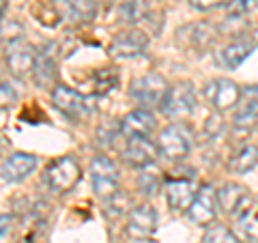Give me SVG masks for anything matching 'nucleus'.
<instances>
[{
    "label": "nucleus",
    "instance_id": "7ed1b4c3",
    "mask_svg": "<svg viewBox=\"0 0 258 243\" xmlns=\"http://www.w3.org/2000/svg\"><path fill=\"white\" fill-rule=\"evenodd\" d=\"M91 181L93 192L99 198H112L118 192V170L114 161L106 155H97L91 159Z\"/></svg>",
    "mask_w": 258,
    "mask_h": 243
},
{
    "label": "nucleus",
    "instance_id": "6ab92c4d",
    "mask_svg": "<svg viewBox=\"0 0 258 243\" xmlns=\"http://www.w3.org/2000/svg\"><path fill=\"white\" fill-rule=\"evenodd\" d=\"M254 50V43L249 41V39H237V41H232L224 47L220 52V58H222V65L228 69H237L241 63H243L249 54Z\"/></svg>",
    "mask_w": 258,
    "mask_h": 243
},
{
    "label": "nucleus",
    "instance_id": "ddd939ff",
    "mask_svg": "<svg viewBox=\"0 0 258 243\" xmlns=\"http://www.w3.org/2000/svg\"><path fill=\"white\" fill-rule=\"evenodd\" d=\"M149 47V37L142 30H125L112 39L110 43V54L114 58H134V56L142 54Z\"/></svg>",
    "mask_w": 258,
    "mask_h": 243
},
{
    "label": "nucleus",
    "instance_id": "72a5a7b5",
    "mask_svg": "<svg viewBox=\"0 0 258 243\" xmlns=\"http://www.w3.org/2000/svg\"><path fill=\"white\" fill-rule=\"evenodd\" d=\"M0 50H3V35H0Z\"/></svg>",
    "mask_w": 258,
    "mask_h": 243
},
{
    "label": "nucleus",
    "instance_id": "2eb2a0df",
    "mask_svg": "<svg viewBox=\"0 0 258 243\" xmlns=\"http://www.w3.org/2000/svg\"><path fill=\"white\" fill-rule=\"evenodd\" d=\"M54 45H45L37 52L35 65H32V80H35L37 86L41 88H50L56 86V80H58V71H56V58H54Z\"/></svg>",
    "mask_w": 258,
    "mask_h": 243
},
{
    "label": "nucleus",
    "instance_id": "f8f14e48",
    "mask_svg": "<svg viewBox=\"0 0 258 243\" xmlns=\"http://www.w3.org/2000/svg\"><path fill=\"white\" fill-rule=\"evenodd\" d=\"M217 202H220V209L224 213H228L232 220H237L254 200H252V194H249L243 185L226 183L224 188L217 192Z\"/></svg>",
    "mask_w": 258,
    "mask_h": 243
},
{
    "label": "nucleus",
    "instance_id": "473e14b6",
    "mask_svg": "<svg viewBox=\"0 0 258 243\" xmlns=\"http://www.w3.org/2000/svg\"><path fill=\"white\" fill-rule=\"evenodd\" d=\"M252 43H254V47H258V28L252 32Z\"/></svg>",
    "mask_w": 258,
    "mask_h": 243
},
{
    "label": "nucleus",
    "instance_id": "7c9ffc66",
    "mask_svg": "<svg viewBox=\"0 0 258 243\" xmlns=\"http://www.w3.org/2000/svg\"><path fill=\"white\" fill-rule=\"evenodd\" d=\"M7 5H9V0H0V18H3L7 11Z\"/></svg>",
    "mask_w": 258,
    "mask_h": 243
},
{
    "label": "nucleus",
    "instance_id": "5701e85b",
    "mask_svg": "<svg viewBox=\"0 0 258 243\" xmlns=\"http://www.w3.org/2000/svg\"><path fill=\"white\" fill-rule=\"evenodd\" d=\"M93 84H95V93L97 95H108L118 86V71L114 67H103L97 69L93 76Z\"/></svg>",
    "mask_w": 258,
    "mask_h": 243
},
{
    "label": "nucleus",
    "instance_id": "f03ea898",
    "mask_svg": "<svg viewBox=\"0 0 258 243\" xmlns=\"http://www.w3.org/2000/svg\"><path fill=\"white\" fill-rule=\"evenodd\" d=\"M52 103L56 106V110H60L74 123H80V120L93 114V106L88 103L86 97L64 84H56V88L52 91Z\"/></svg>",
    "mask_w": 258,
    "mask_h": 243
},
{
    "label": "nucleus",
    "instance_id": "0eeeda50",
    "mask_svg": "<svg viewBox=\"0 0 258 243\" xmlns=\"http://www.w3.org/2000/svg\"><path fill=\"white\" fill-rule=\"evenodd\" d=\"M35 58H37L35 47H32L24 37L13 39V41H9L5 47L7 69H9V74H13L15 78H24L28 71H32Z\"/></svg>",
    "mask_w": 258,
    "mask_h": 243
},
{
    "label": "nucleus",
    "instance_id": "c756f323",
    "mask_svg": "<svg viewBox=\"0 0 258 243\" xmlns=\"http://www.w3.org/2000/svg\"><path fill=\"white\" fill-rule=\"evenodd\" d=\"M228 3L230 0H189V5L198 11H209V9H215V7H222Z\"/></svg>",
    "mask_w": 258,
    "mask_h": 243
},
{
    "label": "nucleus",
    "instance_id": "4468645a",
    "mask_svg": "<svg viewBox=\"0 0 258 243\" xmlns=\"http://www.w3.org/2000/svg\"><path fill=\"white\" fill-rule=\"evenodd\" d=\"M157 228V213L151 205H138L129 213V224H127V234L136 241L149 239Z\"/></svg>",
    "mask_w": 258,
    "mask_h": 243
},
{
    "label": "nucleus",
    "instance_id": "4be33fe9",
    "mask_svg": "<svg viewBox=\"0 0 258 243\" xmlns=\"http://www.w3.org/2000/svg\"><path fill=\"white\" fill-rule=\"evenodd\" d=\"M241 232L245 234V239L258 243V202H252L243 213L237 217Z\"/></svg>",
    "mask_w": 258,
    "mask_h": 243
},
{
    "label": "nucleus",
    "instance_id": "b1692460",
    "mask_svg": "<svg viewBox=\"0 0 258 243\" xmlns=\"http://www.w3.org/2000/svg\"><path fill=\"white\" fill-rule=\"evenodd\" d=\"M258 123V99L249 97L247 101H243L235 114V127L239 129H249Z\"/></svg>",
    "mask_w": 258,
    "mask_h": 243
},
{
    "label": "nucleus",
    "instance_id": "20e7f679",
    "mask_svg": "<svg viewBox=\"0 0 258 243\" xmlns=\"http://www.w3.org/2000/svg\"><path fill=\"white\" fill-rule=\"evenodd\" d=\"M166 93H168L166 80L161 76H157V74H147V76L136 78L132 88H129V97L144 108L161 106Z\"/></svg>",
    "mask_w": 258,
    "mask_h": 243
},
{
    "label": "nucleus",
    "instance_id": "9b49d317",
    "mask_svg": "<svg viewBox=\"0 0 258 243\" xmlns=\"http://www.w3.org/2000/svg\"><path fill=\"white\" fill-rule=\"evenodd\" d=\"M159 155V147L149 140V136L140 138H127V147L123 151V159L134 168H147L153 166V161Z\"/></svg>",
    "mask_w": 258,
    "mask_h": 243
},
{
    "label": "nucleus",
    "instance_id": "1a4fd4ad",
    "mask_svg": "<svg viewBox=\"0 0 258 243\" xmlns=\"http://www.w3.org/2000/svg\"><path fill=\"white\" fill-rule=\"evenodd\" d=\"M217 207H220V202H217V192L211 188V185H203V188L198 190L196 198H194L191 207L187 209V215L194 224L209 226V224L215 222Z\"/></svg>",
    "mask_w": 258,
    "mask_h": 243
},
{
    "label": "nucleus",
    "instance_id": "f257e3e1",
    "mask_svg": "<svg viewBox=\"0 0 258 243\" xmlns=\"http://www.w3.org/2000/svg\"><path fill=\"white\" fill-rule=\"evenodd\" d=\"M80 176H82V170H80L78 159L74 155H62L58 159H54L52 164L45 168L43 181L52 192L64 194V192L76 188Z\"/></svg>",
    "mask_w": 258,
    "mask_h": 243
},
{
    "label": "nucleus",
    "instance_id": "9d476101",
    "mask_svg": "<svg viewBox=\"0 0 258 243\" xmlns=\"http://www.w3.org/2000/svg\"><path fill=\"white\" fill-rule=\"evenodd\" d=\"M157 147H159V153L164 157L176 161V159H183L189 153L191 140H189V134L185 132L181 125H170L159 134Z\"/></svg>",
    "mask_w": 258,
    "mask_h": 243
},
{
    "label": "nucleus",
    "instance_id": "a211bd4d",
    "mask_svg": "<svg viewBox=\"0 0 258 243\" xmlns=\"http://www.w3.org/2000/svg\"><path fill=\"white\" fill-rule=\"evenodd\" d=\"M179 41L183 39L187 45H191L194 50H203V47L207 45H211V41L215 39V30L209 26V24H189V26H185L181 28L179 32Z\"/></svg>",
    "mask_w": 258,
    "mask_h": 243
},
{
    "label": "nucleus",
    "instance_id": "423d86ee",
    "mask_svg": "<svg viewBox=\"0 0 258 243\" xmlns=\"http://www.w3.org/2000/svg\"><path fill=\"white\" fill-rule=\"evenodd\" d=\"M161 110L170 118H185L196 110V91L189 82H179L168 88Z\"/></svg>",
    "mask_w": 258,
    "mask_h": 243
},
{
    "label": "nucleus",
    "instance_id": "6e6552de",
    "mask_svg": "<svg viewBox=\"0 0 258 243\" xmlns=\"http://www.w3.org/2000/svg\"><path fill=\"white\" fill-rule=\"evenodd\" d=\"M205 97L217 112H226V110H232L239 103L241 88L228 78H217L207 84Z\"/></svg>",
    "mask_w": 258,
    "mask_h": 243
},
{
    "label": "nucleus",
    "instance_id": "f3484780",
    "mask_svg": "<svg viewBox=\"0 0 258 243\" xmlns=\"http://www.w3.org/2000/svg\"><path fill=\"white\" fill-rule=\"evenodd\" d=\"M155 129V116L149 110H134L120 120V134L125 138H140V136H149Z\"/></svg>",
    "mask_w": 258,
    "mask_h": 243
},
{
    "label": "nucleus",
    "instance_id": "393cba45",
    "mask_svg": "<svg viewBox=\"0 0 258 243\" xmlns=\"http://www.w3.org/2000/svg\"><path fill=\"white\" fill-rule=\"evenodd\" d=\"M138 188H140V192L144 194V196H155V194L159 192V188H161V174L157 172V170H151L149 166L142 168V172L138 176Z\"/></svg>",
    "mask_w": 258,
    "mask_h": 243
},
{
    "label": "nucleus",
    "instance_id": "a878e982",
    "mask_svg": "<svg viewBox=\"0 0 258 243\" xmlns=\"http://www.w3.org/2000/svg\"><path fill=\"white\" fill-rule=\"evenodd\" d=\"M258 7V0H230L228 5H226V18L228 20H241L249 15L254 9Z\"/></svg>",
    "mask_w": 258,
    "mask_h": 243
},
{
    "label": "nucleus",
    "instance_id": "412c9836",
    "mask_svg": "<svg viewBox=\"0 0 258 243\" xmlns=\"http://www.w3.org/2000/svg\"><path fill=\"white\" fill-rule=\"evenodd\" d=\"M149 15V0H123L118 7V18L127 26H134Z\"/></svg>",
    "mask_w": 258,
    "mask_h": 243
},
{
    "label": "nucleus",
    "instance_id": "39448f33",
    "mask_svg": "<svg viewBox=\"0 0 258 243\" xmlns=\"http://www.w3.org/2000/svg\"><path fill=\"white\" fill-rule=\"evenodd\" d=\"M196 194H198V181L194 174L166 176V200L174 211H187L194 198H196Z\"/></svg>",
    "mask_w": 258,
    "mask_h": 243
},
{
    "label": "nucleus",
    "instance_id": "dca6fc26",
    "mask_svg": "<svg viewBox=\"0 0 258 243\" xmlns=\"http://www.w3.org/2000/svg\"><path fill=\"white\" fill-rule=\"evenodd\" d=\"M37 168V157L30 153H13L9 155L3 166H0V176L9 183H20Z\"/></svg>",
    "mask_w": 258,
    "mask_h": 243
},
{
    "label": "nucleus",
    "instance_id": "cd10ccee",
    "mask_svg": "<svg viewBox=\"0 0 258 243\" xmlns=\"http://www.w3.org/2000/svg\"><path fill=\"white\" fill-rule=\"evenodd\" d=\"M224 132V120L220 114H213V116H209L207 118V123H205V136L209 138V140H213V138H217Z\"/></svg>",
    "mask_w": 258,
    "mask_h": 243
},
{
    "label": "nucleus",
    "instance_id": "c85d7f7f",
    "mask_svg": "<svg viewBox=\"0 0 258 243\" xmlns=\"http://www.w3.org/2000/svg\"><path fill=\"white\" fill-rule=\"evenodd\" d=\"M15 99H18V93H15L7 82H0V108L13 106Z\"/></svg>",
    "mask_w": 258,
    "mask_h": 243
},
{
    "label": "nucleus",
    "instance_id": "aec40b11",
    "mask_svg": "<svg viewBox=\"0 0 258 243\" xmlns=\"http://www.w3.org/2000/svg\"><path fill=\"white\" fill-rule=\"evenodd\" d=\"M256 166H258V147H254V144H243L228 159V168L237 174H245Z\"/></svg>",
    "mask_w": 258,
    "mask_h": 243
},
{
    "label": "nucleus",
    "instance_id": "bb28decb",
    "mask_svg": "<svg viewBox=\"0 0 258 243\" xmlns=\"http://www.w3.org/2000/svg\"><path fill=\"white\" fill-rule=\"evenodd\" d=\"M205 243H241L235 234H232L226 226L222 224H213V226H209L207 232H205Z\"/></svg>",
    "mask_w": 258,
    "mask_h": 243
},
{
    "label": "nucleus",
    "instance_id": "2f4dec72",
    "mask_svg": "<svg viewBox=\"0 0 258 243\" xmlns=\"http://www.w3.org/2000/svg\"><path fill=\"white\" fill-rule=\"evenodd\" d=\"M93 5H112L114 3V0H91Z\"/></svg>",
    "mask_w": 258,
    "mask_h": 243
}]
</instances>
